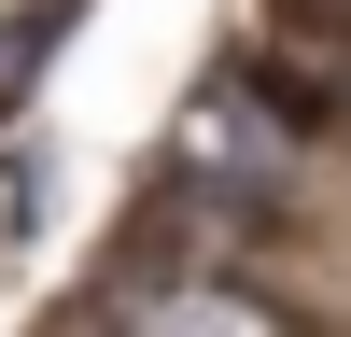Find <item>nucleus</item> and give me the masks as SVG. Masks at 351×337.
I'll use <instances>...</instances> for the list:
<instances>
[{"mask_svg": "<svg viewBox=\"0 0 351 337\" xmlns=\"http://www.w3.org/2000/svg\"><path fill=\"white\" fill-rule=\"evenodd\" d=\"M99 337H281V309L253 295L225 253H183V267H141L127 295L99 309Z\"/></svg>", "mask_w": 351, "mask_h": 337, "instance_id": "f257e3e1", "label": "nucleus"}, {"mask_svg": "<svg viewBox=\"0 0 351 337\" xmlns=\"http://www.w3.org/2000/svg\"><path fill=\"white\" fill-rule=\"evenodd\" d=\"M43 197H56V155H43V140H14V155H0V253L43 239Z\"/></svg>", "mask_w": 351, "mask_h": 337, "instance_id": "f03ea898", "label": "nucleus"}]
</instances>
